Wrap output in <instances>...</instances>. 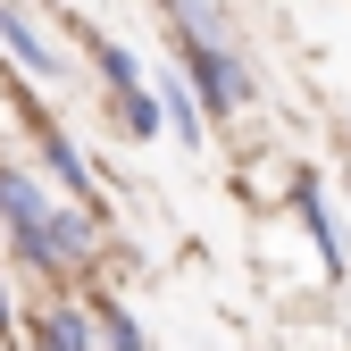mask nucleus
Masks as SVG:
<instances>
[{"label":"nucleus","mask_w":351,"mask_h":351,"mask_svg":"<svg viewBox=\"0 0 351 351\" xmlns=\"http://www.w3.org/2000/svg\"><path fill=\"white\" fill-rule=\"evenodd\" d=\"M176 51H184V84H193L201 109H217V117H243V109H251V67L234 59V42L176 34Z\"/></svg>","instance_id":"obj_1"},{"label":"nucleus","mask_w":351,"mask_h":351,"mask_svg":"<svg viewBox=\"0 0 351 351\" xmlns=\"http://www.w3.org/2000/svg\"><path fill=\"white\" fill-rule=\"evenodd\" d=\"M34 143H42V167H51V176H59V184H67L75 201L93 193V167H84V151H75V143H67V134H59V125L42 117V109H34Z\"/></svg>","instance_id":"obj_2"},{"label":"nucleus","mask_w":351,"mask_h":351,"mask_svg":"<svg viewBox=\"0 0 351 351\" xmlns=\"http://www.w3.org/2000/svg\"><path fill=\"white\" fill-rule=\"evenodd\" d=\"M42 209H51V201H42V176L17 167V159H0V226H34Z\"/></svg>","instance_id":"obj_3"},{"label":"nucleus","mask_w":351,"mask_h":351,"mask_svg":"<svg viewBox=\"0 0 351 351\" xmlns=\"http://www.w3.org/2000/svg\"><path fill=\"white\" fill-rule=\"evenodd\" d=\"M0 42H9V59H17L25 75H59V51H51V42H42L17 9H0Z\"/></svg>","instance_id":"obj_4"},{"label":"nucleus","mask_w":351,"mask_h":351,"mask_svg":"<svg viewBox=\"0 0 351 351\" xmlns=\"http://www.w3.org/2000/svg\"><path fill=\"white\" fill-rule=\"evenodd\" d=\"M159 125H176V143L201 151V101H193V84H184V75H167V84H159Z\"/></svg>","instance_id":"obj_5"},{"label":"nucleus","mask_w":351,"mask_h":351,"mask_svg":"<svg viewBox=\"0 0 351 351\" xmlns=\"http://www.w3.org/2000/svg\"><path fill=\"white\" fill-rule=\"evenodd\" d=\"M159 9L176 17V34H209V42H234V17H226V0H159Z\"/></svg>","instance_id":"obj_6"},{"label":"nucleus","mask_w":351,"mask_h":351,"mask_svg":"<svg viewBox=\"0 0 351 351\" xmlns=\"http://www.w3.org/2000/svg\"><path fill=\"white\" fill-rule=\"evenodd\" d=\"M301 226H310V243H318V259H326V276H343V243H335V217H326L318 184H301Z\"/></svg>","instance_id":"obj_7"},{"label":"nucleus","mask_w":351,"mask_h":351,"mask_svg":"<svg viewBox=\"0 0 351 351\" xmlns=\"http://www.w3.org/2000/svg\"><path fill=\"white\" fill-rule=\"evenodd\" d=\"M117 125L134 143H151L159 134V93H143V84H117Z\"/></svg>","instance_id":"obj_8"},{"label":"nucleus","mask_w":351,"mask_h":351,"mask_svg":"<svg viewBox=\"0 0 351 351\" xmlns=\"http://www.w3.org/2000/svg\"><path fill=\"white\" fill-rule=\"evenodd\" d=\"M93 67H101L109 84H143V67H134V51H125V42H109V34L93 42Z\"/></svg>","instance_id":"obj_9"},{"label":"nucleus","mask_w":351,"mask_h":351,"mask_svg":"<svg viewBox=\"0 0 351 351\" xmlns=\"http://www.w3.org/2000/svg\"><path fill=\"white\" fill-rule=\"evenodd\" d=\"M93 343H143V326L125 318L117 301H101V310H93Z\"/></svg>","instance_id":"obj_10"},{"label":"nucleus","mask_w":351,"mask_h":351,"mask_svg":"<svg viewBox=\"0 0 351 351\" xmlns=\"http://www.w3.org/2000/svg\"><path fill=\"white\" fill-rule=\"evenodd\" d=\"M0 335H17V301H9V285H0Z\"/></svg>","instance_id":"obj_11"}]
</instances>
